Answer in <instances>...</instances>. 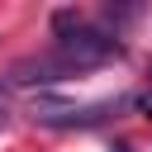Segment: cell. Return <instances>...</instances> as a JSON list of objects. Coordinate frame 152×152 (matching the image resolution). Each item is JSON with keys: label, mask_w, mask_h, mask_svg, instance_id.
<instances>
[{"label": "cell", "mask_w": 152, "mask_h": 152, "mask_svg": "<svg viewBox=\"0 0 152 152\" xmlns=\"http://www.w3.org/2000/svg\"><path fill=\"white\" fill-rule=\"evenodd\" d=\"M114 57H124V43H119V38H109L104 28L76 24V28L57 33V43H52L43 57L14 62L10 81H14V86H48V81H66V76H76V71L104 66V62H114Z\"/></svg>", "instance_id": "1"}, {"label": "cell", "mask_w": 152, "mask_h": 152, "mask_svg": "<svg viewBox=\"0 0 152 152\" xmlns=\"http://www.w3.org/2000/svg\"><path fill=\"white\" fill-rule=\"evenodd\" d=\"M128 104H147V100H138V95H124V100H104V104H90V109H43L38 119L48 124V128H90V124H104L109 114H119V109H128Z\"/></svg>", "instance_id": "2"}, {"label": "cell", "mask_w": 152, "mask_h": 152, "mask_svg": "<svg viewBox=\"0 0 152 152\" xmlns=\"http://www.w3.org/2000/svg\"><path fill=\"white\" fill-rule=\"evenodd\" d=\"M5 100H10V95H5V86H0V119H5Z\"/></svg>", "instance_id": "3"}]
</instances>
